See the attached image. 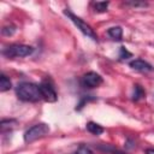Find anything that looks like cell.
Returning a JSON list of instances; mask_svg holds the SVG:
<instances>
[{
    "label": "cell",
    "mask_w": 154,
    "mask_h": 154,
    "mask_svg": "<svg viewBox=\"0 0 154 154\" xmlns=\"http://www.w3.org/2000/svg\"><path fill=\"white\" fill-rule=\"evenodd\" d=\"M16 95L24 102H37L42 99L40 85L31 82H22L16 87Z\"/></svg>",
    "instance_id": "cell-1"
},
{
    "label": "cell",
    "mask_w": 154,
    "mask_h": 154,
    "mask_svg": "<svg viewBox=\"0 0 154 154\" xmlns=\"http://www.w3.org/2000/svg\"><path fill=\"white\" fill-rule=\"evenodd\" d=\"M64 14L77 26V29H79V31H81L82 34H84L85 36H88V37L91 38L93 41H97V40H99V37H97L96 32L94 31V29H93L89 24H87L82 18H79V17L76 16L73 12H71L69 8H65V10H64Z\"/></svg>",
    "instance_id": "cell-2"
},
{
    "label": "cell",
    "mask_w": 154,
    "mask_h": 154,
    "mask_svg": "<svg viewBox=\"0 0 154 154\" xmlns=\"http://www.w3.org/2000/svg\"><path fill=\"white\" fill-rule=\"evenodd\" d=\"M32 52H34V47L20 43H13L2 49V54L6 58H23L30 55Z\"/></svg>",
    "instance_id": "cell-3"
},
{
    "label": "cell",
    "mask_w": 154,
    "mask_h": 154,
    "mask_svg": "<svg viewBox=\"0 0 154 154\" xmlns=\"http://www.w3.org/2000/svg\"><path fill=\"white\" fill-rule=\"evenodd\" d=\"M48 132H49V126L46 123L35 124L24 132V142L25 143H31V142L46 136Z\"/></svg>",
    "instance_id": "cell-4"
},
{
    "label": "cell",
    "mask_w": 154,
    "mask_h": 154,
    "mask_svg": "<svg viewBox=\"0 0 154 154\" xmlns=\"http://www.w3.org/2000/svg\"><path fill=\"white\" fill-rule=\"evenodd\" d=\"M38 85H40L42 99L45 101H47V102H55L58 100V94L55 91V88H54L53 83L49 79H43Z\"/></svg>",
    "instance_id": "cell-5"
},
{
    "label": "cell",
    "mask_w": 154,
    "mask_h": 154,
    "mask_svg": "<svg viewBox=\"0 0 154 154\" xmlns=\"http://www.w3.org/2000/svg\"><path fill=\"white\" fill-rule=\"evenodd\" d=\"M102 82H103L102 77H101L99 73L94 72V71H89V72L84 73V75L81 77V81H79L81 85H82L83 88H87V89L97 88L100 84H102Z\"/></svg>",
    "instance_id": "cell-6"
},
{
    "label": "cell",
    "mask_w": 154,
    "mask_h": 154,
    "mask_svg": "<svg viewBox=\"0 0 154 154\" xmlns=\"http://www.w3.org/2000/svg\"><path fill=\"white\" fill-rule=\"evenodd\" d=\"M129 66L132 69V70H136V71H140V72H152L154 71V67L146 60L143 59H135V60H131L129 63Z\"/></svg>",
    "instance_id": "cell-7"
},
{
    "label": "cell",
    "mask_w": 154,
    "mask_h": 154,
    "mask_svg": "<svg viewBox=\"0 0 154 154\" xmlns=\"http://www.w3.org/2000/svg\"><path fill=\"white\" fill-rule=\"evenodd\" d=\"M107 35L112 38V40H116V41H120L122 37H123V29L122 26L119 25H116V26H112L107 30Z\"/></svg>",
    "instance_id": "cell-8"
},
{
    "label": "cell",
    "mask_w": 154,
    "mask_h": 154,
    "mask_svg": "<svg viewBox=\"0 0 154 154\" xmlns=\"http://www.w3.org/2000/svg\"><path fill=\"white\" fill-rule=\"evenodd\" d=\"M17 120L16 119H2L1 123H0V129H1V132L5 134L6 131H11L16 125H17Z\"/></svg>",
    "instance_id": "cell-9"
},
{
    "label": "cell",
    "mask_w": 154,
    "mask_h": 154,
    "mask_svg": "<svg viewBox=\"0 0 154 154\" xmlns=\"http://www.w3.org/2000/svg\"><path fill=\"white\" fill-rule=\"evenodd\" d=\"M87 130L90 132V134H93V135H95V136H99V135H101L103 131H105V129L100 125V124H97V123H94V122H89V123H87Z\"/></svg>",
    "instance_id": "cell-10"
},
{
    "label": "cell",
    "mask_w": 154,
    "mask_h": 154,
    "mask_svg": "<svg viewBox=\"0 0 154 154\" xmlns=\"http://www.w3.org/2000/svg\"><path fill=\"white\" fill-rule=\"evenodd\" d=\"M96 148L99 150L106 152L108 154H126L125 152H123V150H120V149H118V148H116V147H113L111 144H97Z\"/></svg>",
    "instance_id": "cell-11"
},
{
    "label": "cell",
    "mask_w": 154,
    "mask_h": 154,
    "mask_svg": "<svg viewBox=\"0 0 154 154\" xmlns=\"http://www.w3.org/2000/svg\"><path fill=\"white\" fill-rule=\"evenodd\" d=\"M11 88H12V83H11L10 78L6 75L1 73V76H0V91H7Z\"/></svg>",
    "instance_id": "cell-12"
},
{
    "label": "cell",
    "mask_w": 154,
    "mask_h": 154,
    "mask_svg": "<svg viewBox=\"0 0 154 154\" xmlns=\"http://www.w3.org/2000/svg\"><path fill=\"white\" fill-rule=\"evenodd\" d=\"M146 95L144 89L140 85V84H135L134 85V94H132V101H138L141 100L143 96Z\"/></svg>",
    "instance_id": "cell-13"
},
{
    "label": "cell",
    "mask_w": 154,
    "mask_h": 154,
    "mask_svg": "<svg viewBox=\"0 0 154 154\" xmlns=\"http://www.w3.org/2000/svg\"><path fill=\"white\" fill-rule=\"evenodd\" d=\"M108 5H109L108 1H96V2L93 4V6H94V11H95V12H99V13L106 12Z\"/></svg>",
    "instance_id": "cell-14"
},
{
    "label": "cell",
    "mask_w": 154,
    "mask_h": 154,
    "mask_svg": "<svg viewBox=\"0 0 154 154\" xmlns=\"http://www.w3.org/2000/svg\"><path fill=\"white\" fill-rule=\"evenodd\" d=\"M96 97H94V96H89V95H83V96H81V100H79V102L76 105V107H75V109L76 111H81L83 107H84V105L87 103V102H89V101H94Z\"/></svg>",
    "instance_id": "cell-15"
},
{
    "label": "cell",
    "mask_w": 154,
    "mask_h": 154,
    "mask_svg": "<svg viewBox=\"0 0 154 154\" xmlns=\"http://www.w3.org/2000/svg\"><path fill=\"white\" fill-rule=\"evenodd\" d=\"M16 30H17L16 25L10 24V25H5V26L1 29V34H2L4 36H12V35L16 32Z\"/></svg>",
    "instance_id": "cell-16"
},
{
    "label": "cell",
    "mask_w": 154,
    "mask_h": 154,
    "mask_svg": "<svg viewBox=\"0 0 154 154\" xmlns=\"http://www.w3.org/2000/svg\"><path fill=\"white\" fill-rule=\"evenodd\" d=\"M75 154H94V153H93V150H91L88 146H85V144H81V146L76 149Z\"/></svg>",
    "instance_id": "cell-17"
},
{
    "label": "cell",
    "mask_w": 154,
    "mask_h": 154,
    "mask_svg": "<svg viewBox=\"0 0 154 154\" xmlns=\"http://www.w3.org/2000/svg\"><path fill=\"white\" fill-rule=\"evenodd\" d=\"M132 57V54L124 47V46H122L120 47V51H119V58L122 59V60H124V59H129V58H131Z\"/></svg>",
    "instance_id": "cell-18"
},
{
    "label": "cell",
    "mask_w": 154,
    "mask_h": 154,
    "mask_svg": "<svg viewBox=\"0 0 154 154\" xmlns=\"http://www.w3.org/2000/svg\"><path fill=\"white\" fill-rule=\"evenodd\" d=\"M125 5H130V6H134V7H144V6H147L148 4L147 2H140V1H126L125 2Z\"/></svg>",
    "instance_id": "cell-19"
},
{
    "label": "cell",
    "mask_w": 154,
    "mask_h": 154,
    "mask_svg": "<svg viewBox=\"0 0 154 154\" xmlns=\"http://www.w3.org/2000/svg\"><path fill=\"white\" fill-rule=\"evenodd\" d=\"M125 147H126V148H134V147H135V144H134V142L129 138V140L126 141V143H125Z\"/></svg>",
    "instance_id": "cell-20"
},
{
    "label": "cell",
    "mask_w": 154,
    "mask_h": 154,
    "mask_svg": "<svg viewBox=\"0 0 154 154\" xmlns=\"http://www.w3.org/2000/svg\"><path fill=\"white\" fill-rule=\"evenodd\" d=\"M146 154H154V149L153 148H149L146 150Z\"/></svg>",
    "instance_id": "cell-21"
}]
</instances>
